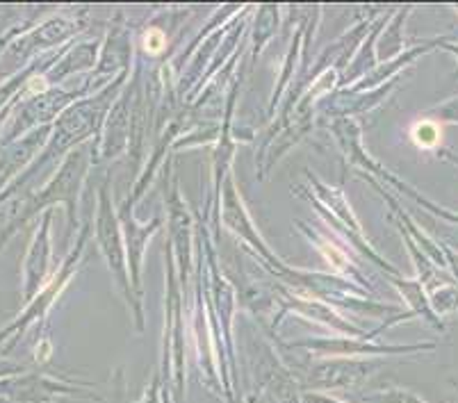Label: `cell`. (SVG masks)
<instances>
[{
  "mask_svg": "<svg viewBox=\"0 0 458 403\" xmlns=\"http://www.w3.org/2000/svg\"><path fill=\"white\" fill-rule=\"evenodd\" d=\"M310 401H312V403H340V401L329 399V397H310Z\"/></svg>",
  "mask_w": 458,
  "mask_h": 403,
  "instance_id": "cell-1",
  "label": "cell"
}]
</instances>
